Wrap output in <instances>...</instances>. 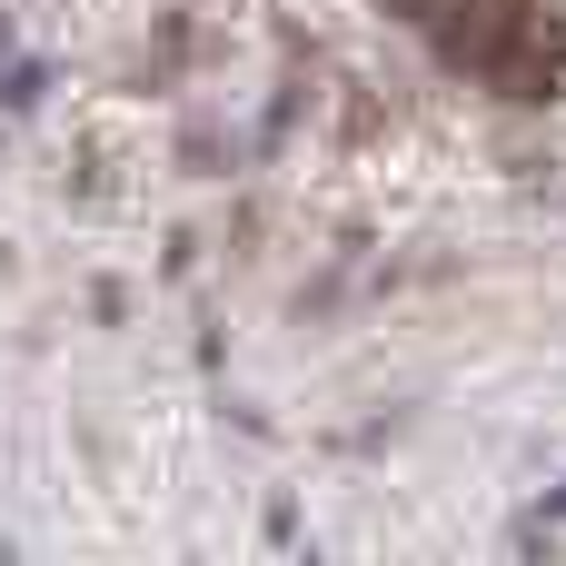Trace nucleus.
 <instances>
[{"instance_id":"nucleus-1","label":"nucleus","mask_w":566,"mask_h":566,"mask_svg":"<svg viewBox=\"0 0 566 566\" xmlns=\"http://www.w3.org/2000/svg\"><path fill=\"white\" fill-rule=\"evenodd\" d=\"M547 10H566V0H547Z\"/></svg>"}]
</instances>
